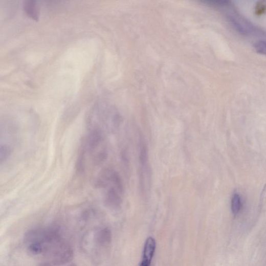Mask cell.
<instances>
[{"label": "cell", "instance_id": "obj_1", "mask_svg": "<svg viewBox=\"0 0 266 266\" xmlns=\"http://www.w3.org/2000/svg\"><path fill=\"white\" fill-rule=\"evenodd\" d=\"M24 241L30 254L44 255L48 258L46 261L56 259L70 246L56 227L31 229L26 233Z\"/></svg>", "mask_w": 266, "mask_h": 266}, {"label": "cell", "instance_id": "obj_2", "mask_svg": "<svg viewBox=\"0 0 266 266\" xmlns=\"http://www.w3.org/2000/svg\"><path fill=\"white\" fill-rule=\"evenodd\" d=\"M107 157V148L105 136L89 131L83 139L78 159V169L83 172L86 163L98 166L103 163Z\"/></svg>", "mask_w": 266, "mask_h": 266}, {"label": "cell", "instance_id": "obj_3", "mask_svg": "<svg viewBox=\"0 0 266 266\" xmlns=\"http://www.w3.org/2000/svg\"><path fill=\"white\" fill-rule=\"evenodd\" d=\"M96 186L107 206L113 209L120 206L123 188L121 178L116 172L110 169L103 171L98 178Z\"/></svg>", "mask_w": 266, "mask_h": 266}, {"label": "cell", "instance_id": "obj_4", "mask_svg": "<svg viewBox=\"0 0 266 266\" xmlns=\"http://www.w3.org/2000/svg\"><path fill=\"white\" fill-rule=\"evenodd\" d=\"M112 239V231L109 228L97 227L85 233L81 240V248L94 262H98L99 250L108 247Z\"/></svg>", "mask_w": 266, "mask_h": 266}, {"label": "cell", "instance_id": "obj_5", "mask_svg": "<svg viewBox=\"0 0 266 266\" xmlns=\"http://www.w3.org/2000/svg\"><path fill=\"white\" fill-rule=\"evenodd\" d=\"M87 123L89 131L105 136L106 132L115 129L117 122L105 107L97 104L90 112Z\"/></svg>", "mask_w": 266, "mask_h": 266}, {"label": "cell", "instance_id": "obj_6", "mask_svg": "<svg viewBox=\"0 0 266 266\" xmlns=\"http://www.w3.org/2000/svg\"><path fill=\"white\" fill-rule=\"evenodd\" d=\"M156 248L154 239L152 237L148 238L145 242L143 257L140 266H150Z\"/></svg>", "mask_w": 266, "mask_h": 266}, {"label": "cell", "instance_id": "obj_7", "mask_svg": "<svg viewBox=\"0 0 266 266\" xmlns=\"http://www.w3.org/2000/svg\"><path fill=\"white\" fill-rule=\"evenodd\" d=\"M24 10L26 14L33 20H38L39 15V8L36 2H26L24 4Z\"/></svg>", "mask_w": 266, "mask_h": 266}, {"label": "cell", "instance_id": "obj_8", "mask_svg": "<svg viewBox=\"0 0 266 266\" xmlns=\"http://www.w3.org/2000/svg\"><path fill=\"white\" fill-rule=\"evenodd\" d=\"M231 205L233 214L235 215L238 214L242 207L241 198L239 194L235 193L233 194Z\"/></svg>", "mask_w": 266, "mask_h": 266}, {"label": "cell", "instance_id": "obj_9", "mask_svg": "<svg viewBox=\"0 0 266 266\" xmlns=\"http://www.w3.org/2000/svg\"><path fill=\"white\" fill-rule=\"evenodd\" d=\"M254 47L258 53L266 55V41H257L254 44Z\"/></svg>", "mask_w": 266, "mask_h": 266}, {"label": "cell", "instance_id": "obj_10", "mask_svg": "<svg viewBox=\"0 0 266 266\" xmlns=\"http://www.w3.org/2000/svg\"><path fill=\"white\" fill-rule=\"evenodd\" d=\"M11 152V149L6 145L1 146V162L2 163L6 160L10 156Z\"/></svg>", "mask_w": 266, "mask_h": 266}]
</instances>
